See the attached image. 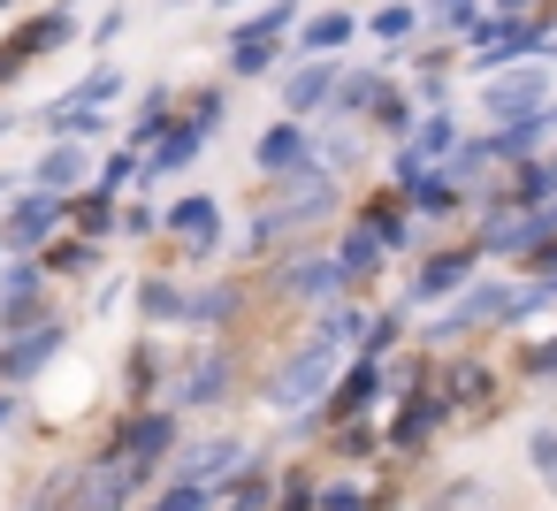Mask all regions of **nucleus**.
Here are the masks:
<instances>
[]
</instances>
